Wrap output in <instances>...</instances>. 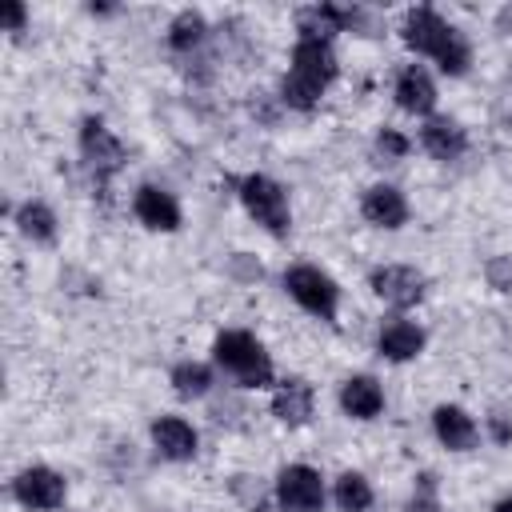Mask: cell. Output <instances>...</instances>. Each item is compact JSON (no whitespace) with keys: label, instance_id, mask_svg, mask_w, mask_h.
Segmentation results:
<instances>
[{"label":"cell","instance_id":"6da1fadb","mask_svg":"<svg viewBox=\"0 0 512 512\" xmlns=\"http://www.w3.org/2000/svg\"><path fill=\"white\" fill-rule=\"evenodd\" d=\"M400 36H404V44H408L412 52L432 56L444 76H464L468 64H472L468 40H464L436 8H412V12L404 16V24H400Z\"/></svg>","mask_w":512,"mask_h":512},{"label":"cell","instance_id":"7a4b0ae2","mask_svg":"<svg viewBox=\"0 0 512 512\" xmlns=\"http://www.w3.org/2000/svg\"><path fill=\"white\" fill-rule=\"evenodd\" d=\"M212 356L244 388H268L272 384V360H268L264 344L252 332H240V328L220 332L216 344H212Z\"/></svg>","mask_w":512,"mask_h":512},{"label":"cell","instance_id":"3957f363","mask_svg":"<svg viewBox=\"0 0 512 512\" xmlns=\"http://www.w3.org/2000/svg\"><path fill=\"white\" fill-rule=\"evenodd\" d=\"M240 200H244L248 216H252L260 228H268L272 236H284V232H288V224H292L288 192H284L272 176H264V172L244 176V180H240Z\"/></svg>","mask_w":512,"mask_h":512},{"label":"cell","instance_id":"277c9868","mask_svg":"<svg viewBox=\"0 0 512 512\" xmlns=\"http://www.w3.org/2000/svg\"><path fill=\"white\" fill-rule=\"evenodd\" d=\"M284 288H288V296H292L304 312H312V316H320V320H336L340 288H336V280H332L328 272H320L316 264H292V268L284 272Z\"/></svg>","mask_w":512,"mask_h":512},{"label":"cell","instance_id":"5b68a950","mask_svg":"<svg viewBox=\"0 0 512 512\" xmlns=\"http://www.w3.org/2000/svg\"><path fill=\"white\" fill-rule=\"evenodd\" d=\"M80 156H84V164L92 168V176H96L100 184H108V180L120 172V164H124V144L104 128V120L88 116V120L80 124Z\"/></svg>","mask_w":512,"mask_h":512},{"label":"cell","instance_id":"8992f818","mask_svg":"<svg viewBox=\"0 0 512 512\" xmlns=\"http://www.w3.org/2000/svg\"><path fill=\"white\" fill-rule=\"evenodd\" d=\"M276 504L284 512H320L324 508V480L308 464H288L276 476Z\"/></svg>","mask_w":512,"mask_h":512},{"label":"cell","instance_id":"52a82bcc","mask_svg":"<svg viewBox=\"0 0 512 512\" xmlns=\"http://www.w3.org/2000/svg\"><path fill=\"white\" fill-rule=\"evenodd\" d=\"M64 476L60 472H52V468H44V464H36V468H24L16 480H12V496L24 504V508H32V512H52V508H60L64 504Z\"/></svg>","mask_w":512,"mask_h":512},{"label":"cell","instance_id":"ba28073f","mask_svg":"<svg viewBox=\"0 0 512 512\" xmlns=\"http://www.w3.org/2000/svg\"><path fill=\"white\" fill-rule=\"evenodd\" d=\"M372 292L384 300V304H392V308H412V304H420V296H424V276L416 272V268H408V264H384V268H372Z\"/></svg>","mask_w":512,"mask_h":512},{"label":"cell","instance_id":"9c48e42d","mask_svg":"<svg viewBox=\"0 0 512 512\" xmlns=\"http://www.w3.org/2000/svg\"><path fill=\"white\" fill-rule=\"evenodd\" d=\"M132 212L144 228L152 232H176L180 228V204L172 192L156 188V184H140L136 196H132Z\"/></svg>","mask_w":512,"mask_h":512},{"label":"cell","instance_id":"30bf717a","mask_svg":"<svg viewBox=\"0 0 512 512\" xmlns=\"http://www.w3.org/2000/svg\"><path fill=\"white\" fill-rule=\"evenodd\" d=\"M288 72H296V76H308L312 84H320V88H328L332 80H336V52H332V44L328 40H296V48H292V68Z\"/></svg>","mask_w":512,"mask_h":512},{"label":"cell","instance_id":"8fae6325","mask_svg":"<svg viewBox=\"0 0 512 512\" xmlns=\"http://www.w3.org/2000/svg\"><path fill=\"white\" fill-rule=\"evenodd\" d=\"M312 404H316L312 384H308V380H300V376L280 380V384H276V392H272V416H276L280 424H288V428L308 424V420H312Z\"/></svg>","mask_w":512,"mask_h":512},{"label":"cell","instance_id":"7c38bea8","mask_svg":"<svg viewBox=\"0 0 512 512\" xmlns=\"http://www.w3.org/2000/svg\"><path fill=\"white\" fill-rule=\"evenodd\" d=\"M392 96H396V104H400L404 112H412V116H428V112L436 108V84H432L428 68H420V64L400 68Z\"/></svg>","mask_w":512,"mask_h":512},{"label":"cell","instance_id":"4fadbf2b","mask_svg":"<svg viewBox=\"0 0 512 512\" xmlns=\"http://www.w3.org/2000/svg\"><path fill=\"white\" fill-rule=\"evenodd\" d=\"M376 348H380L384 360L404 364V360L420 356V348H424V332H420V324H412V320H404V316H388V320L380 324Z\"/></svg>","mask_w":512,"mask_h":512},{"label":"cell","instance_id":"5bb4252c","mask_svg":"<svg viewBox=\"0 0 512 512\" xmlns=\"http://www.w3.org/2000/svg\"><path fill=\"white\" fill-rule=\"evenodd\" d=\"M420 144H424V152L428 156H436V160H460L464 152H468V136H464V128L456 124V120H448V116H428L424 120V128H420Z\"/></svg>","mask_w":512,"mask_h":512},{"label":"cell","instance_id":"9a60e30c","mask_svg":"<svg viewBox=\"0 0 512 512\" xmlns=\"http://www.w3.org/2000/svg\"><path fill=\"white\" fill-rule=\"evenodd\" d=\"M360 212H364V220L376 224V228H400V224L408 220V200H404V192L392 188V184H372V188L364 192V200H360Z\"/></svg>","mask_w":512,"mask_h":512},{"label":"cell","instance_id":"2e32d148","mask_svg":"<svg viewBox=\"0 0 512 512\" xmlns=\"http://www.w3.org/2000/svg\"><path fill=\"white\" fill-rule=\"evenodd\" d=\"M432 432H436V440L448 448V452H468L472 444H476V420L460 408V404H440L436 412H432Z\"/></svg>","mask_w":512,"mask_h":512},{"label":"cell","instance_id":"e0dca14e","mask_svg":"<svg viewBox=\"0 0 512 512\" xmlns=\"http://www.w3.org/2000/svg\"><path fill=\"white\" fill-rule=\"evenodd\" d=\"M152 444L164 460H192L196 456V428L184 416H160V420H152Z\"/></svg>","mask_w":512,"mask_h":512},{"label":"cell","instance_id":"ac0fdd59","mask_svg":"<svg viewBox=\"0 0 512 512\" xmlns=\"http://www.w3.org/2000/svg\"><path fill=\"white\" fill-rule=\"evenodd\" d=\"M340 408L352 420H372L384 408V388L376 384V376H348L340 384Z\"/></svg>","mask_w":512,"mask_h":512},{"label":"cell","instance_id":"d6986e66","mask_svg":"<svg viewBox=\"0 0 512 512\" xmlns=\"http://www.w3.org/2000/svg\"><path fill=\"white\" fill-rule=\"evenodd\" d=\"M16 228L32 240V244H52L56 240V212L44 200H24L16 212Z\"/></svg>","mask_w":512,"mask_h":512},{"label":"cell","instance_id":"ffe728a7","mask_svg":"<svg viewBox=\"0 0 512 512\" xmlns=\"http://www.w3.org/2000/svg\"><path fill=\"white\" fill-rule=\"evenodd\" d=\"M204 32H208L204 16L192 12V8H184V12H176L172 24H168V48H172V52H192V48H200Z\"/></svg>","mask_w":512,"mask_h":512},{"label":"cell","instance_id":"44dd1931","mask_svg":"<svg viewBox=\"0 0 512 512\" xmlns=\"http://www.w3.org/2000/svg\"><path fill=\"white\" fill-rule=\"evenodd\" d=\"M332 496H336L340 512H368L372 500H376V496H372V484H368L360 472H344V476L336 480Z\"/></svg>","mask_w":512,"mask_h":512},{"label":"cell","instance_id":"7402d4cb","mask_svg":"<svg viewBox=\"0 0 512 512\" xmlns=\"http://www.w3.org/2000/svg\"><path fill=\"white\" fill-rule=\"evenodd\" d=\"M172 388H176V396H184V400L204 396V392L212 388V368L200 364V360H184V364L172 368Z\"/></svg>","mask_w":512,"mask_h":512},{"label":"cell","instance_id":"603a6c76","mask_svg":"<svg viewBox=\"0 0 512 512\" xmlns=\"http://www.w3.org/2000/svg\"><path fill=\"white\" fill-rule=\"evenodd\" d=\"M320 96H324V88H320V84H312L308 76L288 72V76L280 80V100H284L288 108H296V112H312V108L320 104Z\"/></svg>","mask_w":512,"mask_h":512},{"label":"cell","instance_id":"cb8c5ba5","mask_svg":"<svg viewBox=\"0 0 512 512\" xmlns=\"http://www.w3.org/2000/svg\"><path fill=\"white\" fill-rule=\"evenodd\" d=\"M408 136L404 132H396V128H380V136H376V152L384 156V160H404L408 156Z\"/></svg>","mask_w":512,"mask_h":512},{"label":"cell","instance_id":"d4e9b609","mask_svg":"<svg viewBox=\"0 0 512 512\" xmlns=\"http://www.w3.org/2000/svg\"><path fill=\"white\" fill-rule=\"evenodd\" d=\"M424 484H420V492L412 496V504H408V512H440V504H436V496H432V476H420Z\"/></svg>","mask_w":512,"mask_h":512},{"label":"cell","instance_id":"484cf974","mask_svg":"<svg viewBox=\"0 0 512 512\" xmlns=\"http://www.w3.org/2000/svg\"><path fill=\"white\" fill-rule=\"evenodd\" d=\"M488 432H492L496 444H512V420H508V416H500V412L488 416Z\"/></svg>","mask_w":512,"mask_h":512},{"label":"cell","instance_id":"4316f807","mask_svg":"<svg viewBox=\"0 0 512 512\" xmlns=\"http://www.w3.org/2000/svg\"><path fill=\"white\" fill-rule=\"evenodd\" d=\"M24 16H28L24 4H8V8H4V24H8V32H20V28H24Z\"/></svg>","mask_w":512,"mask_h":512},{"label":"cell","instance_id":"83f0119b","mask_svg":"<svg viewBox=\"0 0 512 512\" xmlns=\"http://www.w3.org/2000/svg\"><path fill=\"white\" fill-rule=\"evenodd\" d=\"M492 512H512V496H504V500H496V504H492Z\"/></svg>","mask_w":512,"mask_h":512},{"label":"cell","instance_id":"f1b7e54d","mask_svg":"<svg viewBox=\"0 0 512 512\" xmlns=\"http://www.w3.org/2000/svg\"><path fill=\"white\" fill-rule=\"evenodd\" d=\"M252 512H272V508H268V504H256V508H252Z\"/></svg>","mask_w":512,"mask_h":512}]
</instances>
